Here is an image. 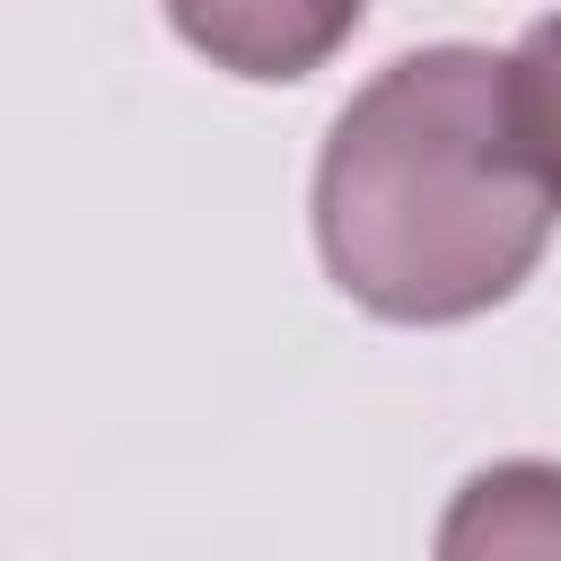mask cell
<instances>
[{"label":"cell","mask_w":561,"mask_h":561,"mask_svg":"<svg viewBox=\"0 0 561 561\" xmlns=\"http://www.w3.org/2000/svg\"><path fill=\"white\" fill-rule=\"evenodd\" d=\"M561 202L517 140L508 70L482 44L386 61L324 131L316 254L342 298L386 324H465L500 307L552 237Z\"/></svg>","instance_id":"cell-1"},{"label":"cell","mask_w":561,"mask_h":561,"mask_svg":"<svg viewBox=\"0 0 561 561\" xmlns=\"http://www.w3.org/2000/svg\"><path fill=\"white\" fill-rule=\"evenodd\" d=\"M359 9L368 0H167L175 35L202 61L237 70V79H307V70H324L351 44Z\"/></svg>","instance_id":"cell-2"},{"label":"cell","mask_w":561,"mask_h":561,"mask_svg":"<svg viewBox=\"0 0 561 561\" xmlns=\"http://www.w3.org/2000/svg\"><path fill=\"white\" fill-rule=\"evenodd\" d=\"M552 552L561 543V473L552 465H491L465 482L456 517L438 526V552Z\"/></svg>","instance_id":"cell-3"},{"label":"cell","mask_w":561,"mask_h":561,"mask_svg":"<svg viewBox=\"0 0 561 561\" xmlns=\"http://www.w3.org/2000/svg\"><path fill=\"white\" fill-rule=\"evenodd\" d=\"M500 70H508L517 140H526V158L543 167V184H552V202H561V9L535 18V26L517 35V53H500Z\"/></svg>","instance_id":"cell-4"}]
</instances>
